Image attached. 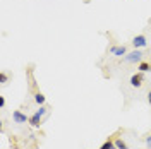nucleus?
Returning <instances> with one entry per match:
<instances>
[{"instance_id":"obj_7","label":"nucleus","mask_w":151,"mask_h":149,"mask_svg":"<svg viewBox=\"0 0 151 149\" xmlns=\"http://www.w3.org/2000/svg\"><path fill=\"white\" fill-rule=\"evenodd\" d=\"M139 70H141V72H148V70H151V64H148V62H141V64H139Z\"/></svg>"},{"instance_id":"obj_8","label":"nucleus","mask_w":151,"mask_h":149,"mask_svg":"<svg viewBox=\"0 0 151 149\" xmlns=\"http://www.w3.org/2000/svg\"><path fill=\"white\" fill-rule=\"evenodd\" d=\"M115 148H117V149H129V148H127V144H125L122 139H117V140H115Z\"/></svg>"},{"instance_id":"obj_9","label":"nucleus","mask_w":151,"mask_h":149,"mask_svg":"<svg viewBox=\"0 0 151 149\" xmlns=\"http://www.w3.org/2000/svg\"><path fill=\"white\" fill-rule=\"evenodd\" d=\"M100 149H115V142L108 139V140H106V142H105V144H103V146H101Z\"/></svg>"},{"instance_id":"obj_14","label":"nucleus","mask_w":151,"mask_h":149,"mask_svg":"<svg viewBox=\"0 0 151 149\" xmlns=\"http://www.w3.org/2000/svg\"><path fill=\"white\" fill-rule=\"evenodd\" d=\"M148 144H150V146H151V135H150V137H148Z\"/></svg>"},{"instance_id":"obj_13","label":"nucleus","mask_w":151,"mask_h":149,"mask_svg":"<svg viewBox=\"0 0 151 149\" xmlns=\"http://www.w3.org/2000/svg\"><path fill=\"white\" fill-rule=\"evenodd\" d=\"M148 101H150V105H151V91H150V94H148Z\"/></svg>"},{"instance_id":"obj_5","label":"nucleus","mask_w":151,"mask_h":149,"mask_svg":"<svg viewBox=\"0 0 151 149\" xmlns=\"http://www.w3.org/2000/svg\"><path fill=\"white\" fill-rule=\"evenodd\" d=\"M146 43H148V41H146V38L142 36V34H139V36H136L134 39H132V45H134L136 48H142V47H146Z\"/></svg>"},{"instance_id":"obj_11","label":"nucleus","mask_w":151,"mask_h":149,"mask_svg":"<svg viewBox=\"0 0 151 149\" xmlns=\"http://www.w3.org/2000/svg\"><path fill=\"white\" fill-rule=\"evenodd\" d=\"M5 81H7V74H5V72H2V82H5Z\"/></svg>"},{"instance_id":"obj_3","label":"nucleus","mask_w":151,"mask_h":149,"mask_svg":"<svg viewBox=\"0 0 151 149\" xmlns=\"http://www.w3.org/2000/svg\"><path fill=\"white\" fill-rule=\"evenodd\" d=\"M141 58H142V53L139 50H134L132 53L125 55V60H127V62H141Z\"/></svg>"},{"instance_id":"obj_1","label":"nucleus","mask_w":151,"mask_h":149,"mask_svg":"<svg viewBox=\"0 0 151 149\" xmlns=\"http://www.w3.org/2000/svg\"><path fill=\"white\" fill-rule=\"evenodd\" d=\"M45 113H47V108H43V106H41V108H40V110H38V112L29 118V123H31L33 127H40L41 118H43V115H45Z\"/></svg>"},{"instance_id":"obj_12","label":"nucleus","mask_w":151,"mask_h":149,"mask_svg":"<svg viewBox=\"0 0 151 149\" xmlns=\"http://www.w3.org/2000/svg\"><path fill=\"white\" fill-rule=\"evenodd\" d=\"M4 105H5V100H4V98H2V96H0V106H2V108H4Z\"/></svg>"},{"instance_id":"obj_4","label":"nucleus","mask_w":151,"mask_h":149,"mask_svg":"<svg viewBox=\"0 0 151 149\" xmlns=\"http://www.w3.org/2000/svg\"><path fill=\"white\" fill-rule=\"evenodd\" d=\"M142 81H144V75H142V72H139V74H134L131 77V86H134V87H139L142 84Z\"/></svg>"},{"instance_id":"obj_6","label":"nucleus","mask_w":151,"mask_h":149,"mask_svg":"<svg viewBox=\"0 0 151 149\" xmlns=\"http://www.w3.org/2000/svg\"><path fill=\"white\" fill-rule=\"evenodd\" d=\"M112 53L113 55H117V57H122V55H125V47H113L112 48Z\"/></svg>"},{"instance_id":"obj_15","label":"nucleus","mask_w":151,"mask_h":149,"mask_svg":"<svg viewBox=\"0 0 151 149\" xmlns=\"http://www.w3.org/2000/svg\"><path fill=\"white\" fill-rule=\"evenodd\" d=\"M150 135H151V134H150Z\"/></svg>"},{"instance_id":"obj_2","label":"nucleus","mask_w":151,"mask_h":149,"mask_svg":"<svg viewBox=\"0 0 151 149\" xmlns=\"http://www.w3.org/2000/svg\"><path fill=\"white\" fill-rule=\"evenodd\" d=\"M12 118H14V122L16 123H26V122H29V118L24 115V113H21L19 110H16V112L12 113Z\"/></svg>"},{"instance_id":"obj_10","label":"nucleus","mask_w":151,"mask_h":149,"mask_svg":"<svg viewBox=\"0 0 151 149\" xmlns=\"http://www.w3.org/2000/svg\"><path fill=\"white\" fill-rule=\"evenodd\" d=\"M35 101H36L38 105H43V103H45V96H43L41 93H38L36 96H35Z\"/></svg>"}]
</instances>
